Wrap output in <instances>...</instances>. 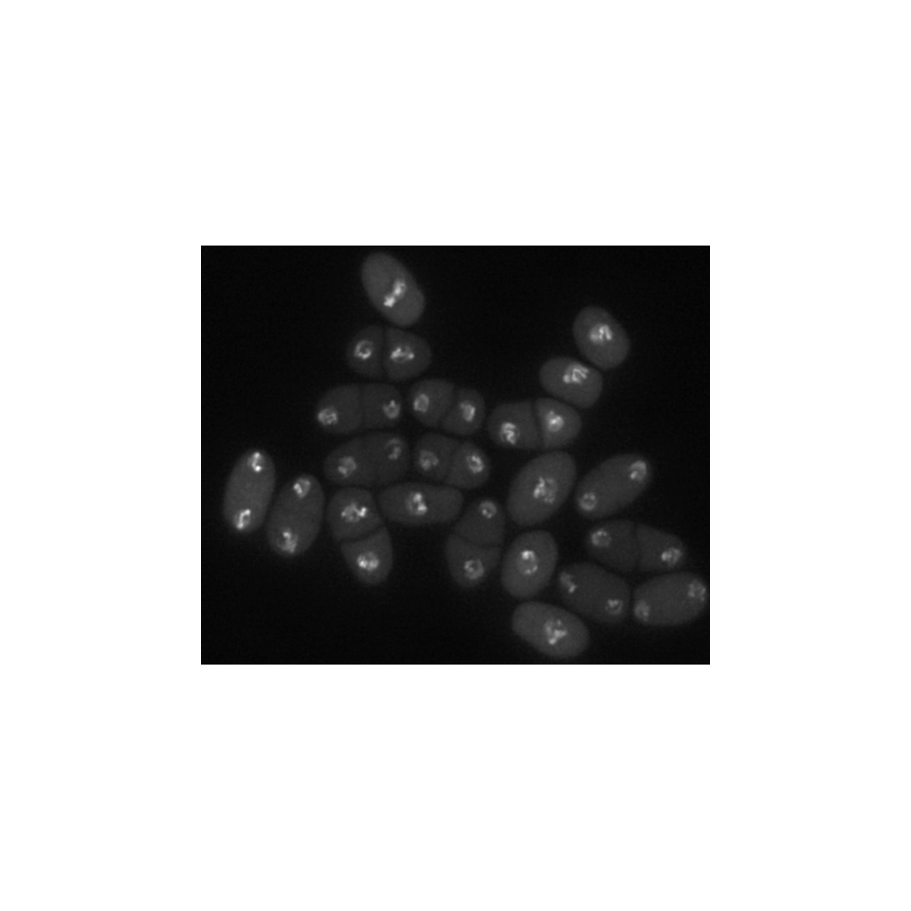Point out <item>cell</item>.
<instances>
[{
	"instance_id": "obj_7",
	"label": "cell",
	"mask_w": 911,
	"mask_h": 911,
	"mask_svg": "<svg viewBox=\"0 0 911 911\" xmlns=\"http://www.w3.org/2000/svg\"><path fill=\"white\" fill-rule=\"evenodd\" d=\"M365 293L386 319L399 327L415 324L425 309V297L411 272L394 256L376 252L360 267Z\"/></svg>"
},
{
	"instance_id": "obj_17",
	"label": "cell",
	"mask_w": 911,
	"mask_h": 911,
	"mask_svg": "<svg viewBox=\"0 0 911 911\" xmlns=\"http://www.w3.org/2000/svg\"><path fill=\"white\" fill-rule=\"evenodd\" d=\"M432 352L419 335L401 328L384 329L383 366L384 375L394 382L417 377L431 365Z\"/></svg>"
},
{
	"instance_id": "obj_15",
	"label": "cell",
	"mask_w": 911,
	"mask_h": 911,
	"mask_svg": "<svg viewBox=\"0 0 911 911\" xmlns=\"http://www.w3.org/2000/svg\"><path fill=\"white\" fill-rule=\"evenodd\" d=\"M342 557L353 576L367 585L384 582L392 568L393 548L389 530L382 526L358 539L340 543Z\"/></svg>"
},
{
	"instance_id": "obj_25",
	"label": "cell",
	"mask_w": 911,
	"mask_h": 911,
	"mask_svg": "<svg viewBox=\"0 0 911 911\" xmlns=\"http://www.w3.org/2000/svg\"><path fill=\"white\" fill-rule=\"evenodd\" d=\"M363 423L362 429L383 430L398 424L404 412L400 391L384 383L360 384Z\"/></svg>"
},
{
	"instance_id": "obj_16",
	"label": "cell",
	"mask_w": 911,
	"mask_h": 911,
	"mask_svg": "<svg viewBox=\"0 0 911 911\" xmlns=\"http://www.w3.org/2000/svg\"><path fill=\"white\" fill-rule=\"evenodd\" d=\"M487 431L496 445L521 450L541 448L534 404L530 400L497 405L487 420Z\"/></svg>"
},
{
	"instance_id": "obj_19",
	"label": "cell",
	"mask_w": 911,
	"mask_h": 911,
	"mask_svg": "<svg viewBox=\"0 0 911 911\" xmlns=\"http://www.w3.org/2000/svg\"><path fill=\"white\" fill-rule=\"evenodd\" d=\"M314 419L331 434L348 435L362 429L360 384L343 383L327 390L315 406Z\"/></svg>"
},
{
	"instance_id": "obj_9",
	"label": "cell",
	"mask_w": 911,
	"mask_h": 911,
	"mask_svg": "<svg viewBox=\"0 0 911 911\" xmlns=\"http://www.w3.org/2000/svg\"><path fill=\"white\" fill-rule=\"evenodd\" d=\"M387 520L405 526L448 523L459 516L464 496L459 489L444 485L403 482L387 486L376 498Z\"/></svg>"
},
{
	"instance_id": "obj_14",
	"label": "cell",
	"mask_w": 911,
	"mask_h": 911,
	"mask_svg": "<svg viewBox=\"0 0 911 911\" xmlns=\"http://www.w3.org/2000/svg\"><path fill=\"white\" fill-rule=\"evenodd\" d=\"M584 545L592 558L615 570L628 573L637 567L636 525L631 520L596 524L587 531Z\"/></svg>"
},
{
	"instance_id": "obj_3",
	"label": "cell",
	"mask_w": 911,
	"mask_h": 911,
	"mask_svg": "<svg viewBox=\"0 0 911 911\" xmlns=\"http://www.w3.org/2000/svg\"><path fill=\"white\" fill-rule=\"evenodd\" d=\"M276 486V467L263 449L245 451L234 464L222 497V515L235 534L246 536L263 523Z\"/></svg>"
},
{
	"instance_id": "obj_23",
	"label": "cell",
	"mask_w": 911,
	"mask_h": 911,
	"mask_svg": "<svg viewBox=\"0 0 911 911\" xmlns=\"http://www.w3.org/2000/svg\"><path fill=\"white\" fill-rule=\"evenodd\" d=\"M533 404L541 448H560L578 436L582 428V419L573 407L552 398H538Z\"/></svg>"
},
{
	"instance_id": "obj_27",
	"label": "cell",
	"mask_w": 911,
	"mask_h": 911,
	"mask_svg": "<svg viewBox=\"0 0 911 911\" xmlns=\"http://www.w3.org/2000/svg\"><path fill=\"white\" fill-rule=\"evenodd\" d=\"M460 441L437 432H427L416 441L411 452L415 472L425 479L444 481Z\"/></svg>"
},
{
	"instance_id": "obj_6",
	"label": "cell",
	"mask_w": 911,
	"mask_h": 911,
	"mask_svg": "<svg viewBox=\"0 0 911 911\" xmlns=\"http://www.w3.org/2000/svg\"><path fill=\"white\" fill-rule=\"evenodd\" d=\"M708 588L691 572H669L638 585L632 598L637 621L652 626H673L696 619L705 609Z\"/></svg>"
},
{
	"instance_id": "obj_8",
	"label": "cell",
	"mask_w": 911,
	"mask_h": 911,
	"mask_svg": "<svg viewBox=\"0 0 911 911\" xmlns=\"http://www.w3.org/2000/svg\"><path fill=\"white\" fill-rule=\"evenodd\" d=\"M512 628L537 651L555 658H569L588 647L590 633L572 611L541 601H526L516 607Z\"/></svg>"
},
{
	"instance_id": "obj_18",
	"label": "cell",
	"mask_w": 911,
	"mask_h": 911,
	"mask_svg": "<svg viewBox=\"0 0 911 911\" xmlns=\"http://www.w3.org/2000/svg\"><path fill=\"white\" fill-rule=\"evenodd\" d=\"M444 554L452 579L460 587L469 589L484 582L495 569L501 548L482 546L453 532L446 539Z\"/></svg>"
},
{
	"instance_id": "obj_1",
	"label": "cell",
	"mask_w": 911,
	"mask_h": 911,
	"mask_svg": "<svg viewBox=\"0 0 911 911\" xmlns=\"http://www.w3.org/2000/svg\"><path fill=\"white\" fill-rule=\"evenodd\" d=\"M576 479L575 459L550 451L528 462L512 480L506 500L510 518L522 527L551 518L564 504Z\"/></svg>"
},
{
	"instance_id": "obj_13",
	"label": "cell",
	"mask_w": 911,
	"mask_h": 911,
	"mask_svg": "<svg viewBox=\"0 0 911 911\" xmlns=\"http://www.w3.org/2000/svg\"><path fill=\"white\" fill-rule=\"evenodd\" d=\"M539 381L549 394L581 408L593 406L603 388L597 369L565 356L547 359L539 369Z\"/></svg>"
},
{
	"instance_id": "obj_28",
	"label": "cell",
	"mask_w": 911,
	"mask_h": 911,
	"mask_svg": "<svg viewBox=\"0 0 911 911\" xmlns=\"http://www.w3.org/2000/svg\"><path fill=\"white\" fill-rule=\"evenodd\" d=\"M490 474L491 463L486 452L471 441H463L454 454L443 482L459 490H472L482 487Z\"/></svg>"
},
{
	"instance_id": "obj_10",
	"label": "cell",
	"mask_w": 911,
	"mask_h": 911,
	"mask_svg": "<svg viewBox=\"0 0 911 911\" xmlns=\"http://www.w3.org/2000/svg\"><path fill=\"white\" fill-rule=\"evenodd\" d=\"M559 557L557 543L545 530L518 536L507 549L501 568V583L512 596L529 599L549 584Z\"/></svg>"
},
{
	"instance_id": "obj_2",
	"label": "cell",
	"mask_w": 911,
	"mask_h": 911,
	"mask_svg": "<svg viewBox=\"0 0 911 911\" xmlns=\"http://www.w3.org/2000/svg\"><path fill=\"white\" fill-rule=\"evenodd\" d=\"M325 493L312 474H299L278 492L266 522V540L277 555L292 559L315 542L324 518Z\"/></svg>"
},
{
	"instance_id": "obj_26",
	"label": "cell",
	"mask_w": 911,
	"mask_h": 911,
	"mask_svg": "<svg viewBox=\"0 0 911 911\" xmlns=\"http://www.w3.org/2000/svg\"><path fill=\"white\" fill-rule=\"evenodd\" d=\"M384 348V329L371 324L359 329L350 340L345 349V361L355 374L371 379L384 376L383 359Z\"/></svg>"
},
{
	"instance_id": "obj_21",
	"label": "cell",
	"mask_w": 911,
	"mask_h": 911,
	"mask_svg": "<svg viewBox=\"0 0 911 911\" xmlns=\"http://www.w3.org/2000/svg\"><path fill=\"white\" fill-rule=\"evenodd\" d=\"M505 512L493 497L474 500L457 520L454 533L472 543L500 547L505 535Z\"/></svg>"
},
{
	"instance_id": "obj_4",
	"label": "cell",
	"mask_w": 911,
	"mask_h": 911,
	"mask_svg": "<svg viewBox=\"0 0 911 911\" xmlns=\"http://www.w3.org/2000/svg\"><path fill=\"white\" fill-rule=\"evenodd\" d=\"M652 476L648 459L636 454L611 456L587 472L578 483L575 507L588 519L604 518L633 503Z\"/></svg>"
},
{
	"instance_id": "obj_20",
	"label": "cell",
	"mask_w": 911,
	"mask_h": 911,
	"mask_svg": "<svg viewBox=\"0 0 911 911\" xmlns=\"http://www.w3.org/2000/svg\"><path fill=\"white\" fill-rule=\"evenodd\" d=\"M361 437L366 461L375 474L376 486L392 485L406 475L411 451L402 435L377 431Z\"/></svg>"
},
{
	"instance_id": "obj_12",
	"label": "cell",
	"mask_w": 911,
	"mask_h": 911,
	"mask_svg": "<svg viewBox=\"0 0 911 911\" xmlns=\"http://www.w3.org/2000/svg\"><path fill=\"white\" fill-rule=\"evenodd\" d=\"M326 518L330 534L338 543L360 538L383 526L376 499L359 487H342L335 492Z\"/></svg>"
},
{
	"instance_id": "obj_5",
	"label": "cell",
	"mask_w": 911,
	"mask_h": 911,
	"mask_svg": "<svg viewBox=\"0 0 911 911\" xmlns=\"http://www.w3.org/2000/svg\"><path fill=\"white\" fill-rule=\"evenodd\" d=\"M556 584L566 606L597 622L617 624L629 611L632 595L627 582L597 564H568L560 570Z\"/></svg>"
},
{
	"instance_id": "obj_22",
	"label": "cell",
	"mask_w": 911,
	"mask_h": 911,
	"mask_svg": "<svg viewBox=\"0 0 911 911\" xmlns=\"http://www.w3.org/2000/svg\"><path fill=\"white\" fill-rule=\"evenodd\" d=\"M637 567L643 572H670L680 568L687 560V549L675 535L654 527L636 526Z\"/></svg>"
},
{
	"instance_id": "obj_11",
	"label": "cell",
	"mask_w": 911,
	"mask_h": 911,
	"mask_svg": "<svg viewBox=\"0 0 911 911\" xmlns=\"http://www.w3.org/2000/svg\"><path fill=\"white\" fill-rule=\"evenodd\" d=\"M572 333L581 353L602 369L617 367L629 353L630 339L626 331L601 307L583 308L574 319Z\"/></svg>"
},
{
	"instance_id": "obj_29",
	"label": "cell",
	"mask_w": 911,
	"mask_h": 911,
	"mask_svg": "<svg viewBox=\"0 0 911 911\" xmlns=\"http://www.w3.org/2000/svg\"><path fill=\"white\" fill-rule=\"evenodd\" d=\"M486 417V401L475 389L456 391L452 404L441 422L440 428L447 433L465 437L477 433Z\"/></svg>"
},
{
	"instance_id": "obj_24",
	"label": "cell",
	"mask_w": 911,
	"mask_h": 911,
	"mask_svg": "<svg viewBox=\"0 0 911 911\" xmlns=\"http://www.w3.org/2000/svg\"><path fill=\"white\" fill-rule=\"evenodd\" d=\"M451 382L441 378L423 379L414 383L407 393V406L413 417L429 428L439 427L456 393Z\"/></svg>"
}]
</instances>
